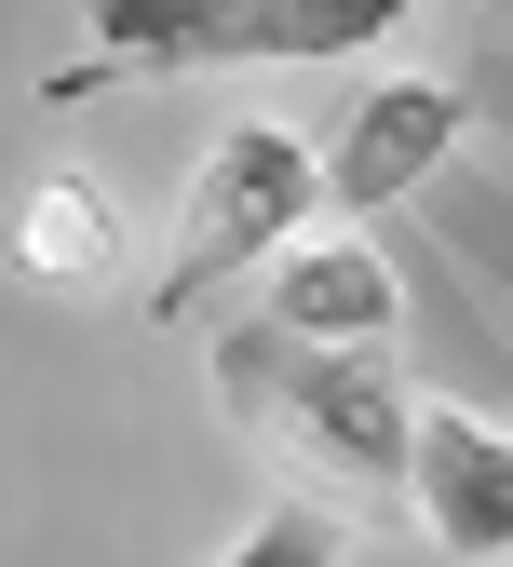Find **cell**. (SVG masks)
Instances as JSON below:
<instances>
[{"mask_svg":"<svg viewBox=\"0 0 513 567\" xmlns=\"http://www.w3.org/2000/svg\"><path fill=\"white\" fill-rule=\"evenodd\" d=\"M460 150V82H379L325 150V217H379Z\"/></svg>","mask_w":513,"mask_h":567,"instance_id":"obj_5","label":"cell"},{"mask_svg":"<svg viewBox=\"0 0 513 567\" xmlns=\"http://www.w3.org/2000/svg\"><path fill=\"white\" fill-rule=\"evenodd\" d=\"M216 567H351V527H338L311 486H298V501H270V514H257L230 554H216Z\"/></svg>","mask_w":513,"mask_h":567,"instance_id":"obj_8","label":"cell"},{"mask_svg":"<svg viewBox=\"0 0 513 567\" xmlns=\"http://www.w3.org/2000/svg\"><path fill=\"white\" fill-rule=\"evenodd\" d=\"M257 324L311 338V351H379V338L406 324V284H392V257H365L351 230H311V244L270 257V311H257Z\"/></svg>","mask_w":513,"mask_h":567,"instance_id":"obj_6","label":"cell"},{"mask_svg":"<svg viewBox=\"0 0 513 567\" xmlns=\"http://www.w3.org/2000/svg\"><path fill=\"white\" fill-rule=\"evenodd\" d=\"M0 270L14 284H54V298H95V284H122V203L82 176V163H54L14 189V217H0Z\"/></svg>","mask_w":513,"mask_h":567,"instance_id":"obj_7","label":"cell"},{"mask_svg":"<svg viewBox=\"0 0 513 567\" xmlns=\"http://www.w3.org/2000/svg\"><path fill=\"white\" fill-rule=\"evenodd\" d=\"M203 379L284 473L338 486V501H406V419L419 405L392 392L379 351H311V338H284V324L244 311V324H216Z\"/></svg>","mask_w":513,"mask_h":567,"instance_id":"obj_1","label":"cell"},{"mask_svg":"<svg viewBox=\"0 0 513 567\" xmlns=\"http://www.w3.org/2000/svg\"><path fill=\"white\" fill-rule=\"evenodd\" d=\"M419 0H82V54L41 68V95H109V82H203V68H311L392 41Z\"/></svg>","mask_w":513,"mask_h":567,"instance_id":"obj_2","label":"cell"},{"mask_svg":"<svg viewBox=\"0 0 513 567\" xmlns=\"http://www.w3.org/2000/svg\"><path fill=\"white\" fill-rule=\"evenodd\" d=\"M311 217H325V150H311L298 122H270V109H257V122H230V135H216V150L189 163V189H176V230H163L150 284H135V311H150V324H189V311H203L230 270L284 257Z\"/></svg>","mask_w":513,"mask_h":567,"instance_id":"obj_3","label":"cell"},{"mask_svg":"<svg viewBox=\"0 0 513 567\" xmlns=\"http://www.w3.org/2000/svg\"><path fill=\"white\" fill-rule=\"evenodd\" d=\"M406 514L447 567H513V433L473 405L406 419Z\"/></svg>","mask_w":513,"mask_h":567,"instance_id":"obj_4","label":"cell"}]
</instances>
